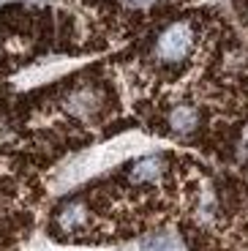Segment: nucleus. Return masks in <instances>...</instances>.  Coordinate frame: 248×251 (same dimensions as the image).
I'll use <instances>...</instances> for the list:
<instances>
[{
    "mask_svg": "<svg viewBox=\"0 0 248 251\" xmlns=\"http://www.w3.org/2000/svg\"><path fill=\"white\" fill-rule=\"evenodd\" d=\"M194 44H197V27L191 19L169 22L153 41V60L161 69H177L191 57Z\"/></svg>",
    "mask_w": 248,
    "mask_h": 251,
    "instance_id": "f257e3e1",
    "label": "nucleus"
},
{
    "mask_svg": "<svg viewBox=\"0 0 248 251\" xmlns=\"http://www.w3.org/2000/svg\"><path fill=\"white\" fill-rule=\"evenodd\" d=\"M60 107L76 120H99L106 112V90L93 79H82L63 93Z\"/></svg>",
    "mask_w": 248,
    "mask_h": 251,
    "instance_id": "f03ea898",
    "label": "nucleus"
},
{
    "mask_svg": "<svg viewBox=\"0 0 248 251\" xmlns=\"http://www.w3.org/2000/svg\"><path fill=\"white\" fill-rule=\"evenodd\" d=\"M52 226L60 238H79L90 229V205L85 200H66L52 216Z\"/></svg>",
    "mask_w": 248,
    "mask_h": 251,
    "instance_id": "7ed1b4c3",
    "label": "nucleus"
},
{
    "mask_svg": "<svg viewBox=\"0 0 248 251\" xmlns=\"http://www.w3.org/2000/svg\"><path fill=\"white\" fill-rule=\"evenodd\" d=\"M167 170H169V161L158 153H153V156H142L137 161H131L128 170H125V180L131 186H153L167 175Z\"/></svg>",
    "mask_w": 248,
    "mask_h": 251,
    "instance_id": "20e7f679",
    "label": "nucleus"
},
{
    "mask_svg": "<svg viewBox=\"0 0 248 251\" xmlns=\"http://www.w3.org/2000/svg\"><path fill=\"white\" fill-rule=\"evenodd\" d=\"M202 126V112L194 104H177L167 112V128L174 137H191Z\"/></svg>",
    "mask_w": 248,
    "mask_h": 251,
    "instance_id": "39448f33",
    "label": "nucleus"
},
{
    "mask_svg": "<svg viewBox=\"0 0 248 251\" xmlns=\"http://www.w3.org/2000/svg\"><path fill=\"white\" fill-rule=\"evenodd\" d=\"M125 8H134V11H148V8L158 6L161 0H120Z\"/></svg>",
    "mask_w": 248,
    "mask_h": 251,
    "instance_id": "423d86ee",
    "label": "nucleus"
}]
</instances>
